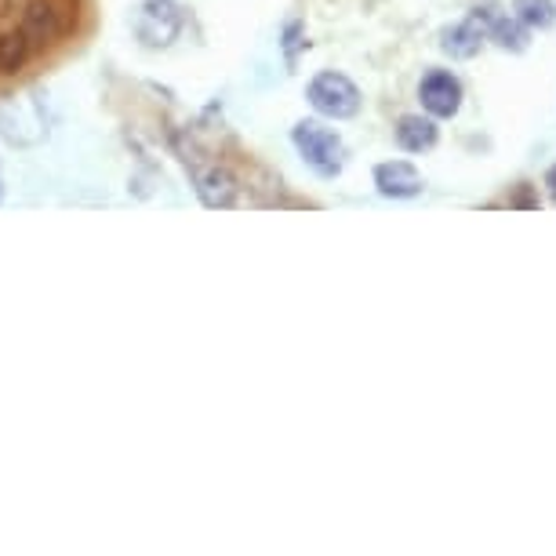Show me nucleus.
I'll list each match as a JSON object with an SVG mask.
<instances>
[{
  "instance_id": "1",
  "label": "nucleus",
  "mask_w": 556,
  "mask_h": 556,
  "mask_svg": "<svg viewBox=\"0 0 556 556\" xmlns=\"http://www.w3.org/2000/svg\"><path fill=\"white\" fill-rule=\"evenodd\" d=\"M291 142L320 178H334L345 167V142L339 139V131L324 128L320 121H299Z\"/></svg>"
},
{
  "instance_id": "3",
  "label": "nucleus",
  "mask_w": 556,
  "mask_h": 556,
  "mask_svg": "<svg viewBox=\"0 0 556 556\" xmlns=\"http://www.w3.org/2000/svg\"><path fill=\"white\" fill-rule=\"evenodd\" d=\"M182 34V12L172 0H146L135 12V37L146 48H167L172 40Z\"/></svg>"
},
{
  "instance_id": "13",
  "label": "nucleus",
  "mask_w": 556,
  "mask_h": 556,
  "mask_svg": "<svg viewBox=\"0 0 556 556\" xmlns=\"http://www.w3.org/2000/svg\"><path fill=\"white\" fill-rule=\"evenodd\" d=\"M545 190H549V197L556 201V164L549 167V172H545Z\"/></svg>"
},
{
  "instance_id": "5",
  "label": "nucleus",
  "mask_w": 556,
  "mask_h": 556,
  "mask_svg": "<svg viewBox=\"0 0 556 556\" xmlns=\"http://www.w3.org/2000/svg\"><path fill=\"white\" fill-rule=\"evenodd\" d=\"M418 99L433 121H447L462 110V80L447 70H429L418 84Z\"/></svg>"
},
{
  "instance_id": "12",
  "label": "nucleus",
  "mask_w": 556,
  "mask_h": 556,
  "mask_svg": "<svg viewBox=\"0 0 556 556\" xmlns=\"http://www.w3.org/2000/svg\"><path fill=\"white\" fill-rule=\"evenodd\" d=\"M29 55V37L18 29V34H4L0 37V73H15Z\"/></svg>"
},
{
  "instance_id": "9",
  "label": "nucleus",
  "mask_w": 556,
  "mask_h": 556,
  "mask_svg": "<svg viewBox=\"0 0 556 556\" xmlns=\"http://www.w3.org/2000/svg\"><path fill=\"white\" fill-rule=\"evenodd\" d=\"M437 139H440V131H437L433 117H422V113H404V117L396 121V142H401V150H407V153L433 150Z\"/></svg>"
},
{
  "instance_id": "7",
  "label": "nucleus",
  "mask_w": 556,
  "mask_h": 556,
  "mask_svg": "<svg viewBox=\"0 0 556 556\" xmlns=\"http://www.w3.org/2000/svg\"><path fill=\"white\" fill-rule=\"evenodd\" d=\"M193 182L207 207H233L237 204V182L223 164L193 167Z\"/></svg>"
},
{
  "instance_id": "11",
  "label": "nucleus",
  "mask_w": 556,
  "mask_h": 556,
  "mask_svg": "<svg viewBox=\"0 0 556 556\" xmlns=\"http://www.w3.org/2000/svg\"><path fill=\"white\" fill-rule=\"evenodd\" d=\"M23 34L34 40H51L59 34V12L51 4H29V12L23 18Z\"/></svg>"
},
{
  "instance_id": "2",
  "label": "nucleus",
  "mask_w": 556,
  "mask_h": 556,
  "mask_svg": "<svg viewBox=\"0 0 556 556\" xmlns=\"http://www.w3.org/2000/svg\"><path fill=\"white\" fill-rule=\"evenodd\" d=\"M306 99L309 106L320 113V117H331V121H350L361 113V88L345 77V73H317V77L309 80L306 88Z\"/></svg>"
},
{
  "instance_id": "10",
  "label": "nucleus",
  "mask_w": 556,
  "mask_h": 556,
  "mask_svg": "<svg viewBox=\"0 0 556 556\" xmlns=\"http://www.w3.org/2000/svg\"><path fill=\"white\" fill-rule=\"evenodd\" d=\"M513 15L528 29H549L556 23V0H513Z\"/></svg>"
},
{
  "instance_id": "8",
  "label": "nucleus",
  "mask_w": 556,
  "mask_h": 556,
  "mask_svg": "<svg viewBox=\"0 0 556 556\" xmlns=\"http://www.w3.org/2000/svg\"><path fill=\"white\" fill-rule=\"evenodd\" d=\"M484 40H488L484 29H480V23L473 15H466L462 23L440 29V51H444L447 59H458V62L477 59L480 48H484Z\"/></svg>"
},
{
  "instance_id": "14",
  "label": "nucleus",
  "mask_w": 556,
  "mask_h": 556,
  "mask_svg": "<svg viewBox=\"0 0 556 556\" xmlns=\"http://www.w3.org/2000/svg\"><path fill=\"white\" fill-rule=\"evenodd\" d=\"M0 193H4V186H0Z\"/></svg>"
},
{
  "instance_id": "6",
  "label": "nucleus",
  "mask_w": 556,
  "mask_h": 556,
  "mask_svg": "<svg viewBox=\"0 0 556 556\" xmlns=\"http://www.w3.org/2000/svg\"><path fill=\"white\" fill-rule=\"evenodd\" d=\"M375 186H379L382 197H393V201H407V197L422 193V172L412 161H386L375 167Z\"/></svg>"
},
{
  "instance_id": "4",
  "label": "nucleus",
  "mask_w": 556,
  "mask_h": 556,
  "mask_svg": "<svg viewBox=\"0 0 556 556\" xmlns=\"http://www.w3.org/2000/svg\"><path fill=\"white\" fill-rule=\"evenodd\" d=\"M484 29L488 40H495L502 51H513V55H520V51L531 48V29L520 23L513 12H502L495 0H488V4H477L473 12H469Z\"/></svg>"
}]
</instances>
